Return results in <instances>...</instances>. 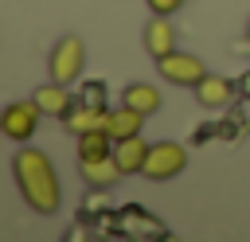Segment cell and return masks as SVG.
<instances>
[{
    "mask_svg": "<svg viewBox=\"0 0 250 242\" xmlns=\"http://www.w3.org/2000/svg\"><path fill=\"white\" fill-rule=\"evenodd\" d=\"M86 66V47L78 35H62V43L51 51V78L55 82H74Z\"/></svg>",
    "mask_w": 250,
    "mask_h": 242,
    "instance_id": "obj_3",
    "label": "cell"
},
{
    "mask_svg": "<svg viewBox=\"0 0 250 242\" xmlns=\"http://www.w3.org/2000/svg\"><path fill=\"white\" fill-rule=\"evenodd\" d=\"M16 180H20V187H23V199H27L35 211L51 215V211L59 207L62 191H59V180H55L51 160H47L39 148H23V152H16Z\"/></svg>",
    "mask_w": 250,
    "mask_h": 242,
    "instance_id": "obj_1",
    "label": "cell"
},
{
    "mask_svg": "<svg viewBox=\"0 0 250 242\" xmlns=\"http://www.w3.org/2000/svg\"><path fill=\"white\" fill-rule=\"evenodd\" d=\"M148 148H152V144H145V141H141V133H137V137L117 141V144H113V156H117L121 172H141V168H145V160H148Z\"/></svg>",
    "mask_w": 250,
    "mask_h": 242,
    "instance_id": "obj_6",
    "label": "cell"
},
{
    "mask_svg": "<svg viewBox=\"0 0 250 242\" xmlns=\"http://www.w3.org/2000/svg\"><path fill=\"white\" fill-rule=\"evenodd\" d=\"M160 74H164L168 82H176V86H195L207 70H203V62H199L195 55H180V51H172V55L160 59Z\"/></svg>",
    "mask_w": 250,
    "mask_h": 242,
    "instance_id": "obj_5",
    "label": "cell"
},
{
    "mask_svg": "<svg viewBox=\"0 0 250 242\" xmlns=\"http://www.w3.org/2000/svg\"><path fill=\"white\" fill-rule=\"evenodd\" d=\"M141 121H145V113H137L133 105H121V109L105 113V129H109V137H113V141L137 137V133H141Z\"/></svg>",
    "mask_w": 250,
    "mask_h": 242,
    "instance_id": "obj_9",
    "label": "cell"
},
{
    "mask_svg": "<svg viewBox=\"0 0 250 242\" xmlns=\"http://www.w3.org/2000/svg\"><path fill=\"white\" fill-rule=\"evenodd\" d=\"M246 35H250V27H246Z\"/></svg>",
    "mask_w": 250,
    "mask_h": 242,
    "instance_id": "obj_16",
    "label": "cell"
},
{
    "mask_svg": "<svg viewBox=\"0 0 250 242\" xmlns=\"http://www.w3.org/2000/svg\"><path fill=\"white\" fill-rule=\"evenodd\" d=\"M188 168V152H184V144H176V141H160V144H152L148 148V160H145V176L148 180H172V176H180Z\"/></svg>",
    "mask_w": 250,
    "mask_h": 242,
    "instance_id": "obj_2",
    "label": "cell"
},
{
    "mask_svg": "<svg viewBox=\"0 0 250 242\" xmlns=\"http://www.w3.org/2000/svg\"><path fill=\"white\" fill-rule=\"evenodd\" d=\"M184 0H148V8L156 12V16H168V12H176Z\"/></svg>",
    "mask_w": 250,
    "mask_h": 242,
    "instance_id": "obj_15",
    "label": "cell"
},
{
    "mask_svg": "<svg viewBox=\"0 0 250 242\" xmlns=\"http://www.w3.org/2000/svg\"><path fill=\"white\" fill-rule=\"evenodd\" d=\"M125 105H133L137 113H156L160 109V90L148 86V82H133L125 90Z\"/></svg>",
    "mask_w": 250,
    "mask_h": 242,
    "instance_id": "obj_13",
    "label": "cell"
},
{
    "mask_svg": "<svg viewBox=\"0 0 250 242\" xmlns=\"http://www.w3.org/2000/svg\"><path fill=\"white\" fill-rule=\"evenodd\" d=\"M109 152H113L109 129H86L78 137V160H98V156H109Z\"/></svg>",
    "mask_w": 250,
    "mask_h": 242,
    "instance_id": "obj_11",
    "label": "cell"
},
{
    "mask_svg": "<svg viewBox=\"0 0 250 242\" xmlns=\"http://www.w3.org/2000/svg\"><path fill=\"white\" fill-rule=\"evenodd\" d=\"M82 176H86L94 187H109V183L121 176V164H117L113 152H109V156H98V160H82Z\"/></svg>",
    "mask_w": 250,
    "mask_h": 242,
    "instance_id": "obj_10",
    "label": "cell"
},
{
    "mask_svg": "<svg viewBox=\"0 0 250 242\" xmlns=\"http://www.w3.org/2000/svg\"><path fill=\"white\" fill-rule=\"evenodd\" d=\"M35 101H39V109L43 113H51V117H62V113H70V94H66V82H47V86H39L35 90Z\"/></svg>",
    "mask_w": 250,
    "mask_h": 242,
    "instance_id": "obj_8",
    "label": "cell"
},
{
    "mask_svg": "<svg viewBox=\"0 0 250 242\" xmlns=\"http://www.w3.org/2000/svg\"><path fill=\"white\" fill-rule=\"evenodd\" d=\"M145 47H148L156 59H164V55L176 51V31H172V23H168L164 16H156V20L145 27Z\"/></svg>",
    "mask_w": 250,
    "mask_h": 242,
    "instance_id": "obj_7",
    "label": "cell"
},
{
    "mask_svg": "<svg viewBox=\"0 0 250 242\" xmlns=\"http://www.w3.org/2000/svg\"><path fill=\"white\" fill-rule=\"evenodd\" d=\"M70 129H74V133H86V129H105V109H102V101H86L78 113H70Z\"/></svg>",
    "mask_w": 250,
    "mask_h": 242,
    "instance_id": "obj_14",
    "label": "cell"
},
{
    "mask_svg": "<svg viewBox=\"0 0 250 242\" xmlns=\"http://www.w3.org/2000/svg\"><path fill=\"white\" fill-rule=\"evenodd\" d=\"M195 98L203 105H227L230 101V82L227 78H215V74H203L195 82Z\"/></svg>",
    "mask_w": 250,
    "mask_h": 242,
    "instance_id": "obj_12",
    "label": "cell"
},
{
    "mask_svg": "<svg viewBox=\"0 0 250 242\" xmlns=\"http://www.w3.org/2000/svg\"><path fill=\"white\" fill-rule=\"evenodd\" d=\"M39 117H43V109H39L35 98H31V101H12V105L0 113V129H4V137H12V141H27V137L35 133Z\"/></svg>",
    "mask_w": 250,
    "mask_h": 242,
    "instance_id": "obj_4",
    "label": "cell"
}]
</instances>
